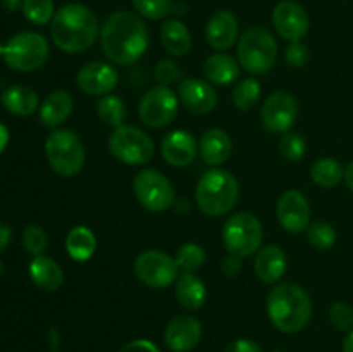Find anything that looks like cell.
I'll return each instance as SVG.
<instances>
[{
    "label": "cell",
    "mask_w": 353,
    "mask_h": 352,
    "mask_svg": "<svg viewBox=\"0 0 353 352\" xmlns=\"http://www.w3.org/2000/svg\"><path fill=\"white\" fill-rule=\"evenodd\" d=\"M72 97L65 90H55L48 93L40 106V121L47 128H59L72 113Z\"/></svg>",
    "instance_id": "cell-24"
},
{
    "label": "cell",
    "mask_w": 353,
    "mask_h": 352,
    "mask_svg": "<svg viewBox=\"0 0 353 352\" xmlns=\"http://www.w3.org/2000/svg\"><path fill=\"white\" fill-rule=\"evenodd\" d=\"M202 338V324L192 314H178L164 330V344L172 352H190Z\"/></svg>",
    "instance_id": "cell-18"
},
{
    "label": "cell",
    "mask_w": 353,
    "mask_h": 352,
    "mask_svg": "<svg viewBox=\"0 0 353 352\" xmlns=\"http://www.w3.org/2000/svg\"><path fill=\"white\" fill-rule=\"evenodd\" d=\"M97 35H99L97 16L81 3L62 6L50 23V37L55 47L68 54H79L92 48Z\"/></svg>",
    "instance_id": "cell-2"
},
{
    "label": "cell",
    "mask_w": 353,
    "mask_h": 352,
    "mask_svg": "<svg viewBox=\"0 0 353 352\" xmlns=\"http://www.w3.org/2000/svg\"><path fill=\"white\" fill-rule=\"evenodd\" d=\"M102 52L117 66H131L148 48V30L140 16L130 10L110 14L100 30Z\"/></svg>",
    "instance_id": "cell-1"
},
{
    "label": "cell",
    "mask_w": 353,
    "mask_h": 352,
    "mask_svg": "<svg viewBox=\"0 0 353 352\" xmlns=\"http://www.w3.org/2000/svg\"><path fill=\"white\" fill-rule=\"evenodd\" d=\"M176 299L185 309H200L207 299L205 283L195 273H181L176 280Z\"/></svg>",
    "instance_id": "cell-26"
},
{
    "label": "cell",
    "mask_w": 353,
    "mask_h": 352,
    "mask_svg": "<svg viewBox=\"0 0 353 352\" xmlns=\"http://www.w3.org/2000/svg\"><path fill=\"white\" fill-rule=\"evenodd\" d=\"M23 245L26 248V252H30L34 257L37 255H43L45 248L48 245V238L43 228L37 226V224H30L23 231Z\"/></svg>",
    "instance_id": "cell-38"
},
{
    "label": "cell",
    "mask_w": 353,
    "mask_h": 352,
    "mask_svg": "<svg viewBox=\"0 0 353 352\" xmlns=\"http://www.w3.org/2000/svg\"><path fill=\"white\" fill-rule=\"evenodd\" d=\"M161 152L169 166L186 168V166L193 164L199 155V144L192 133L185 130H176L165 135L161 144Z\"/></svg>",
    "instance_id": "cell-19"
},
{
    "label": "cell",
    "mask_w": 353,
    "mask_h": 352,
    "mask_svg": "<svg viewBox=\"0 0 353 352\" xmlns=\"http://www.w3.org/2000/svg\"><path fill=\"white\" fill-rule=\"evenodd\" d=\"M343 352H353V330L348 331L343 340Z\"/></svg>",
    "instance_id": "cell-48"
},
{
    "label": "cell",
    "mask_w": 353,
    "mask_h": 352,
    "mask_svg": "<svg viewBox=\"0 0 353 352\" xmlns=\"http://www.w3.org/2000/svg\"><path fill=\"white\" fill-rule=\"evenodd\" d=\"M261 83L255 78H245L236 83L233 90V104L238 110L254 109L261 99Z\"/></svg>",
    "instance_id": "cell-32"
},
{
    "label": "cell",
    "mask_w": 353,
    "mask_h": 352,
    "mask_svg": "<svg viewBox=\"0 0 353 352\" xmlns=\"http://www.w3.org/2000/svg\"><path fill=\"white\" fill-rule=\"evenodd\" d=\"M109 150L124 164L141 166L147 164L154 155V141L140 128L123 124L109 137Z\"/></svg>",
    "instance_id": "cell-9"
},
{
    "label": "cell",
    "mask_w": 353,
    "mask_h": 352,
    "mask_svg": "<svg viewBox=\"0 0 353 352\" xmlns=\"http://www.w3.org/2000/svg\"><path fill=\"white\" fill-rule=\"evenodd\" d=\"M238 62L252 75H264L271 71L278 57V43L268 28L250 26L238 38Z\"/></svg>",
    "instance_id": "cell-5"
},
{
    "label": "cell",
    "mask_w": 353,
    "mask_h": 352,
    "mask_svg": "<svg viewBox=\"0 0 353 352\" xmlns=\"http://www.w3.org/2000/svg\"><path fill=\"white\" fill-rule=\"evenodd\" d=\"M2 55H3V45L0 43V57H2Z\"/></svg>",
    "instance_id": "cell-49"
},
{
    "label": "cell",
    "mask_w": 353,
    "mask_h": 352,
    "mask_svg": "<svg viewBox=\"0 0 353 352\" xmlns=\"http://www.w3.org/2000/svg\"><path fill=\"white\" fill-rule=\"evenodd\" d=\"M241 268H243L241 257H238V255H233V254H230L228 257H224L223 264H221V269H223L224 276H228V278H233V276L240 275Z\"/></svg>",
    "instance_id": "cell-44"
},
{
    "label": "cell",
    "mask_w": 353,
    "mask_h": 352,
    "mask_svg": "<svg viewBox=\"0 0 353 352\" xmlns=\"http://www.w3.org/2000/svg\"><path fill=\"white\" fill-rule=\"evenodd\" d=\"M238 197H240V185L226 169H210L203 173L196 183L195 202L205 216H224L236 206Z\"/></svg>",
    "instance_id": "cell-4"
},
{
    "label": "cell",
    "mask_w": 353,
    "mask_h": 352,
    "mask_svg": "<svg viewBox=\"0 0 353 352\" xmlns=\"http://www.w3.org/2000/svg\"><path fill=\"white\" fill-rule=\"evenodd\" d=\"M140 16L147 19H162L174 7V0H131Z\"/></svg>",
    "instance_id": "cell-37"
},
{
    "label": "cell",
    "mask_w": 353,
    "mask_h": 352,
    "mask_svg": "<svg viewBox=\"0 0 353 352\" xmlns=\"http://www.w3.org/2000/svg\"><path fill=\"white\" fill-rule=\"evenodd\" d=\"M203 75H205L207 81L212 83V85H233L240 78V62L231 57V55L217 52V54L209 55L205 59Z\"/></svg>",
    "instance_id": "cell-23"
},
{
    "label": "cell",
    "mask_w": 353,
    "mask_h": 352,
    "mask_svg": "<svg viewBox=\"0 0 353 352\" xmlns=\"http://www.w3.org/2000/svg\"><path fill=\"white\" fill-rule=\"evenodd\" d=\"M30 278L34 285L45 292H55L64 283V271L57 261L47 255H37L30 262Z\"/></svg>",
    "instance_id": "cell-25"
},
{
    "label": "cell",
    "mask_w": 353,
    "mask_h": 352,
    "mask_svg": "<svg viewBox=\"0 0 353 352\" xmlns=\"http://www.w3.org/2000/svg\"><path fill=\"white\" fill-rule=\"evenodd\" d=\"M299 113L300 107L296 97L279 90V92L271 93L265 99L264 106H262V126L272 135H285L295 126L296 119H299Z\"/></svg>",
    "instance_id": "cell-13"
},
{
    "label": "cell",
    "mask_w": 353,
    "mask_h": 352,
    "mask_svg": "<svg viewBox=\"0 0 353 352\" xmlns=\"http://www.w3.org/2000/svg\"><path fill=\"white\" fill-rule=\"evenodd\" d=\"M264 230L252 213H236L226 221L223 228L224 247L230 254L248 257L261 251Z\"/></svg>",
    "instance_id": "cell-8"
},
{
    "label": "cell",
    "mask_w": 353,
    "mask_h": 352,
    "mask_svg": "<svg viewBox=\"0 0 353 352\" xmlns=\"http://www.w3.org/2000/svg\"><path fill=\"white\" fill-rule=\"evenodd\" d=\"M272 24L281 38L288 41H302L309 33L310 21L305 9L293 0H283L272 10Z\"/></svg>",
    "instance_id": "cell-14"
},
{
    "label": "cell",
    "mask_w": 353,
    "mask_h": 352,
    "mask_svg": "<svg viewBox=\"0 0 353 352\" xmlns=\"http://www.w3.org/2000/svg\"><path fill=\"white\" fill-rule=\"evenodd\" d=\"M2 106L6 107L9 113L16 114V116H30L40 106L37 92L30 86L24 85H14L9 86L6 92L0 97Z\"/></svg>",
    "instance_id": "cell-28"
},
{
    "label": "cell",
    "mask_w": 353,
    "mask_h": 352,
    "mask_svg": "<svg viewBox=\"0 0 353 352\" xmlns=\"http://www.w3.org/2000/svg\"><path fill=\"white\" fill-rule=\"evenodd\" d=\"M21 7H23L26 19L38 26L52 23L55 16L54 0H23Z\"/></svg>",
    "instance_id": "cell-35"
},
{
    "label": "cell",
    "mask_w": 353,
    "mask_h": 352,
    "mask_svg": "<svg viewBox=\"0 0 353 352\" xmlns=\"http://www.w3.org/2000/svg\"><path fill=\"white\" fill-rule=\"evenodd\" d=\"M278 221L288 233H302L310 224L309 199L299 190H286L276 206Z\"/></svg>",
    "instance_id": "cell-15"
},
{
    "label": "cell",
    "mask_w": 353,
    "mask_h": 352,
    "mask_svg": "<svg viewBox=\"0 0 353 352\" xmlns=\"http://www.w3.org/2000/svg\"><path fill=\"white\" fill-rule=\"evenodd\" d=\"M343 179H345V183H347L348 188L353 192V159L348 162L347 168H345V178Z\"/></svg>",
    "instance_id": "cell-46"
},
{
    "label": "cell",
    "mask_w": 353,
    "mask_h": 352,
    "mask_svg": "<svg viewBox=\"0 0 353 352\" xmlns=\"http://www.w3.org/2000/svg\"><path fill=\"white\" fill-rule=\"evenodd\" d=\"M174 261L183 273H195L205 264L207 254L199 244H183L174 255Z\"/></svg>",
    "instance_id": "cell-33"
},
{
    "label": "cell",
    "mask_w": 353,
    "mask_h": 352,
    "mask_svg": "<svg viewBox=\"0 0 353 352\" xmlns=\"http://www.w3.org/2000/svg\"><path fill=\"white\" fill-rule=\"evenodd\" d=\"M205 40L214 50L224 52L238 40V19L230 10H217L205 26Z\"/></svg>",
    "instance_id": "cell-20"
},
{
    "label": "cell",
    "mask_w": 353,
    "mask_h": 352,
    "mask_svg": "<svg viewBox=\"0 0 353 352\" xmlns=\"http://www.w3.org/2000/svg\"><path fill=\"white\" fill-rule=\"evenodd\" d=\"M178 99L193 114H209L217 106V92L212 83L200 78H183L178 85Z\"/></svg>",
    "instance_id": "cell-16"
},
{
    "label": "cell",
    "mask_w": 353,
    "mask_h": 352,
    "mask_svg": "<svg viewBox=\"0 0 353 352\" xmlns=\"http://www.w3.org/2000/svg\"><path fill=\"white\" fill-rule=\"evenodd\" d=\"M285 59L292 68L302 69L309 64L310 50L303 41H290L285 50Z\"/></svg>",
    "instance_id": "cell-41"
},
{
    "label": "cell",
    "mask_w": 353,
    "mask_h": 352,
    "mask_svg": "<svg viewBox=\"0 0 353 352\" xmlns=\"http://www.w3.org/2000/svg\"><path fill=\"white\" fill-rule=\"evenodd\" d=\"M7 141H9V130H7V126H3V124L0 123V154H2L3 148H6Z\"/></svg>",
    "instance_id": "cell-47"
},
{
    "label": "cell",
    "mask_w": 353,
    "mask_h": 352,
    "mask_svg": "<svg viewBox=\"0 0 353 352\" xmlns=\"http://www.w3.org/2000/svg\"><path fill=\"white\" fill-rule=\"evenodd\" d=\"M307 240L317 251H330L336 245V230L326 221H316L307 228Z\"/></svg>",
    "instance_id": "cell-34"
},
{
    "label": "cell",
    "mask_w": 353,
    "mask_h": 352,
    "mask_svg": "<svg viewBox=\"0 0 353 352\" xmlns=\"http://www.w3.org/2000/svg\"><path fill=\"white\" fill-rule=\"evenodd\" d=\"M138 202L150 213H162L174 204V186L157 169H143L133 179Z\"/></svg>",
    "instance_id": "cell-10"
},
{
    "label": "cell",
    "mask_w": 353,
    "mask_h": 352,
    "mask_svg": "<svg viewBox=\"0 0 353 352\" xmlns=\"http://www.w3.org/2000/svg\"><path fill=\"white\" fill-rule=\"evenodd\" d=\"M10 235H12L10 228L7 226V224L0 223V254H2V252L7 248V245H9Z\"/></svg>",
    "instance_id": "cell-45"
},
{
    "label": "cell",
    "mask_w": 353,
    "mask_h": 352,
    "mask_svg": "<svg viewBox=\"0 0 353 352\" xmlns=\"http://www.w3.org/2000/svg\"><path fill=\"white\" fill-rule=\"evenodd\" d=\"M276 352H279V351H276Z\"/></svg>",
    "instance_id": "cell-50"
},
{
    "label": "cell",
    "mask_w": 353,
    "mask_h": 352,
    "mask_svg": "<svg viewBox=\"0 0 353 352\" xmlns=\"http://www.w3.org/2000/svg\"><path fill=\"white\" fill-rule=\"evenodd\" d=\"M161 43L171 55L183 57L192 48V35L179 19H168L161 28Z\"/></svg>",
    "instance_id": "cell-27"
},
{
    "label": "cell",
    "mask_w": 353,
    "mask_h": 352,
    "mask_svg": "<svg viewBox=\"0 0 353 352\" xmlns=\"http://www.w3.org/2000/svg\"><path fill=\"white\" fill-rule=\"evenodd\" d=\"M310 178L323 188H333L345 178V169L338 159L321 157L310 166Z\"/></svg>",
    "instance_id": "cell-30"
},
{
    "label": "cell",
    "mask_w": 353,
    "mask_h": 352,
    "mask_svg": "<svg viewBox=\"0 0 353 352\" xmlns=\"http://www.w3.org/2000/svg\"><path fill=\"white\" fill-rule=\"evenodd\" d=\"M307 144L305 138L296 131H288L279 140V154L290 162H296L305 155Z\"/></svg>",
    "instance_id": "cell-36"
},
{
    "label": "cell",
    "mask_w": 353,
    "mask_h": 352,
    "mask_svg": "<svg viewBox=\"0 0 353 352\" xmlns=\"http://www.w3.org/2000/svg\"><path fill=\"white\" fill-rule=\"evenodd\" d=\"M97 114H99L100 121L110 128H119L124 124L126 119V106H124L123 99L117 95H103L97 104Z\"/></svg>",
    "instance_id": "cell-31"
},
{
    "label": "cell",
    "mask_w": 353,
    "mask_h": 352,
    "mask_svg": "<svg viewBox=\"0 0 353 352\" xmlns=\"http://www.w3.org/2000/svg\"><path fill=\"white\" fill-rule=\"evenodd\" d=\"M233 152V140L230 133L221 128H210L199 141V154L209 166H221L230 159Z\"/></svg>",
    "instance_id": "cell-21"
},
{
    "label": "cell",
    "mask_w": 353,
    "mask_h": 352,
    "mask_svg": "<svg viewBox=\"0 0 353 352\" xmlns=\"http://www.w3.org/2000/svg\"><path fill=\"white\" fill-rule=\"evenodd\" d=\"M117 352H161V349L147 338H138V340H131L130 344L123 345Z\"/></svg>",
    "instance_id": "cell-42"
},
{
    "label": "cell",
    "mask_w": 353,
    "mask_h": 352,
    "mask_svg": "<svg viewBox=\"0 0 353 352\" xmlns=\"http://www.w3.org/2000/svg\"><path fill=\"white\" fill-rule=\"evenodd\" d=\"M117 81H119V75H117L116 68L100 61L85 64L76 76L79 90L85 92L86 95L93 97L109 95L117 86Z\"/></svg>",
    "instance_id": "cell-17"
},
{
    "label": "cell",
    "mask_w": 353,
    "mask_h": 352,
    "mask_svg": "<svg viewBox=\"0 0 353 352\" xmlns=\"http://www.w3.org/2000/svg\"><path fill=\"white\" fill-rule=\"evenodd\" d=\"M286 266H288V259H286L285 251L278 245H265L255 255V275L268 285H274L283 278Z\"/></svg>",
    "instance_id": "cell-22"
},
{
    "label": "cell",
    "mask_w": 353,
    "mask_h": 352,
    "mask_svg": "<svg viewBox=\"0 0 353 352\" xmlns=\"http://www.w3.org/2000/svg\"><path fill=\"white\" fill-rule=\"evenodd\" d=\"M154 76L159 85L164 86L174 85V83H178V79L181 81V71H179V68L171 59H162V61H159L154 69Z\"/></svg>",
    "instance_id": "cell-40"
},
{
    "label": "cell",
    "mask_w": 353,
    "mask_h": 352,
    "mask_svg": "<svg viewBox=\"0 0 353 352\" xmlns=\"http://www.w3.org/2000/svg\"><path fill=\"white\" fill-rule=\"evenodd\" d=\"M97 238L90 228L74 226L65 237V251L71 259L78 262H85L95 254Z\"/></svg>",
    "instance_id": "cell-29"
},
{
    "label": "cell",
    "mask_w": 353,
    "mask_h": 352,
    "mask_svg": "<svg viewBox=\"0 0 353 352\" xmlns=\"http://www.w3.org/2000/svg\"><path fill=\"white\" fill-rule=\"evenodd\" d=\"M178 107L179 99L174 90L164 85H157L141 97L138 114H140V119L143 121V124L159 130V128L168 126L176 119Z\"/></svg>",
    "instance_id": "cell-11"
},
{
    "label": "cell",
    "mask_w": 353,
    "mask_h": 352,
    "mask_svg": "<svg viewBox=\"0 0 353 352\" xmlns=\"http://www.w3.org/2000/svg\"><path fill=\"white\" fill-rule=\"evenodd\" d=\"M48 41L34 31L17 33L3 45V55L7 66L14 71L30 72L41 68L48 59Z\"/></svg>",
    "instance_id": "cell-7"
},
{
    "label": "cell",
    "mask_w": 353,
    "mask_h": 352,
    "mask_svg": "<svg viewBox=\"0 0 353 352\" xmlns=\"http://www.w3.org/2000/svg\"><path fill=\"white\" fill-rule=\"evenodd\" d=\"M45 155L59 176L71 178L83 169L86 161L85 145L72 130H54L45 141Z\"/></svg>",
    "instance_id": "cell-6"
},
{
    "label": "cell",
    "mask_w": 353,
    "mask_h": 352,
    "mask_svg": "<svg viewBox=\"0 0 353 352\" xmlns=\"http://www.w3.org/2000/svg\"><path fill=\"white\" fill-rule=\"evenodd\" d=\"M134 275L150 289H165L178 280V264L174 257L162 251H145L134 259Z\"/></svg>",
    "instance_id": "cell-12"
},
{
    "label": "cell",
    "mask_w": 353,
    "mask_h": 352,
    "mask_svg": "<svg viewBox=\"0 0 353 352\" xmlns=\"http://www.w3.org/2000/svg\"><path fill=\"white\" fill-rule=\"evenodd\" d=\"M330 321L336 330L348 333L353 330V307L343 300H336L330 307Z\"/></svg>",
    "instance_id": "cell-39"
},
{
    "label": "cell",
    "mask_w": 353,
    "mask_h": 352,
    "mask_svg": "<svg viewBox=\"0 0 353 352\" xmlns=\"http://www.w3.org/2000/svg\"><path fill=\"white\" fill-rule=\"evenodd\" d=\"M224 352H262V347L257 342L248 340V338H236L231 344H228Z\"/></svg>",
    "instance_id": "cell-43"
},
{
    "label": "cell",
    "mask_w": 353,
    "mask_h": 352,
    "mask_svg": "<svg viewBox=\"0 0 353 352\" xmlns=\"http://www.w3.org/2000/svg\"><path fill=\"white\" fill-rule=\"evenodd\" d=\"M271 323L283 333H299L312 317V300L307 290L296 283H279L268 295Z\"/></svg>",
    "instance_id": "cell-3"
}]
</instances>
